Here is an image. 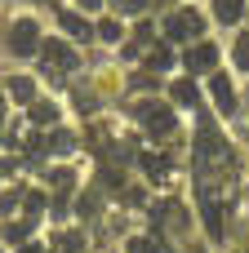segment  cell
Here are the masks:
<instances>
[{"instance_id":"ba28073f","label":"cell","mask_w":249,"mask_h":253,"mask_svg":"<svg viewBox=\"0 0 249 253\" xmlns=\"http://www.w3.org/2000/svg\"><path fill=\"white\" fill-rule=\"evenodd\" d=\"M169 98H174L178 107H196V98H200V89H196V80H174V89H169Z\"/></svg>"},{"instance_id":"5b68a950","label":"cell","mask_w":249,"mask_h":253,"mask_svg":"<svg viewBox=\"0 0 249 253\" xmlns=\"http://www.w3.org/2000/svg\"><path fill=\"white\" fill-rule=\"evenodd\" d=\"M209 93H214V102H218V111H223V116H232V111H236V89H232V80H227L223 71H214V76H209Z\"/></svg>"},{"instance_id":"8fae6325","label":"cell","mask_w":249,"mask_h":253,"mask_svg":"<svg viewBox=\"0 0 249 253\" xmlns=\"http://www.w3.org/2000/svg\"><path fill=\"white\" fill-rule=\"evenodd\" d=\"M98 40H107V44H120V40H125V27H120L116 18H102V22H98Z\"/></svg>"},{"instance_id":"30bf717a","label":"cell","mask_w":249,"mask_h":253,"mask_svg":"<svg viewBox=\"0 0 249 253\" xmlns=\"http://www.w3.org/2000/svg\"><path fill=\"white\" fill-rule=\"evenodd\" d=\"M9 93H13V102H36V84L27 76H13L9 80Z\"/></svg>"},{"instance_id":"e0dca14e","label":"cell","mask_w":249,"mask_h":253,"mask_svg":"<svg viewBox=\"0 0 249 253\" xmlns=\"http://www.w3.org/2000/svg\"><path fill=\"white\" fill-rule=\"evenodd\" d=\"M13 209H18V191H9V196L0 200V213H13Z\"/></svg>"},{"instance_id":"6da1fadb","label":"cell","mask_w":249,"mask_h":253,"mask_svg":"<svg viewBox=\"0 0 249 253\" xmlns=\"http://www.w3.org/2000/svg\"><path fill=\"white\" fill-rule=\"evenodd\" d=\"M40 58H45V71H53V76L76 71V53H71V44H62V40H45V44H40Z\"/></svg>"},{"instance_id":"7a4b0ae2","label":"cell","mask_w":249,"mask_h":253,"mask_svg":"<svg viewBox=\"0 0 249 253\" xmlns=\"http://www.w3.org/2000/svg\"><path fill=\"white\" fill-rule=\"evenodd\" d=\"M9 49H13V53H36V49H40V27H36L31 18H18L13 31H9Z\"/></svg>"},{"instance_id":"d6986e66","label":"cell","mask_w":249,"mask_h":253,"mask_svg":"<svg viewBox=\"0 0 249 253\" xmlns=\"http://www.w3.org/2000/svg\"><path fill=\"white\" fill-rule=\"evenodd\" d=\"M80 9H85V13H94V9H102V0H80Z\"/></svg>"},{"instance_id":"2e32d148","label":"cell","mask_w":249,"mask_h":253,"mask_svg":"<svg viewBox=\"0 0 249 253\" xmlns=\"http://www.w3.org/2000/svg\"><path fill=\"white\" fill-rule=\"evenodd\" d=\"M49 182H53V187H62V191H67V187H71V173H67V169H58V173H49Z\"/></svg>"},{"instance_id":"44dd1931","label":"cell","mask_w":249,"mask_h":253,"mask_svg":"<svg viewBox=\"0 0 249 253\" xmlns=\"http://www.w3.org/2000/svg\"><path fill=\"white\" fill-rule=\"evenodd\" d=\"M18 253H40V245H22V249H18Z\"/></svg>"},{"instance_id":"4fadbf2b","label":"cell","mask_w":249,"mask_h":253,"mask_svg":"<svg viewBox=\"0 0 249 253\" xmlns=\"http://www.w3.org/2000/svg\"><path fill=\"white\" fill-rule=\"evenodd\" d=\"M31 120H36V125H53V120H58V107H49V102H31Z\"/></svg>"},{"instance_id":"3957f363","label":"cell","mask_w":249,"mask_h":253,"mask_svg":"<svg viewBox=\"0 0 249 253\" xmlns=\"http://www.w3.org/2000/svg\"><path fill=\"white\" fill-rule=\"evenodd\" d=\"M200 31H205V22H200L196 9H178V13L169 18V40H196Z\"/></svg>"},{"instance_id":"ffe728a7","label":"cell","mask_w":249,"mask_h":253,"mask_svg":"<svg viewBox=\"0 0 249 253\" xmlns=\"http://www.w3.org/2000/svg\"><path fill=\"white\" fill-rule=\"evenodd\" d=\"M143 253H165V245H138Z\"/></svg>"},{"instance_id":"52a82bcc","label":"cell","mask_w":249,"mask_h":253,"mask_svg":"<svg viewBox=\"0 0 249 253\" xmlns=\"http://www.w3.org/2000/svg\"><path fill=\"white\" fill-rule=\"evenodd\" d=\"M214 18H218L223 27H236V22L245 18V0H214Z\"/></svg>"},{"instance_id":"ac0fdd59","label":"cell","mask_w":249,"mask_h":253,"mask_svg":"<svg viewBox=\"0 0 249 253\" xmlns=\"http://www.w3.org/2000/svg\"><path fill=\"white\" fill-rule=\"evenodd\" d=\"M143 4H147V0H120V9H129V13H138Z\"/></svg>"},{"instance_id":"8992f818","label":"cell","mask_w":249,"mask_h":253,"mask_svg":"<svg viewBox=\"0 0 249 253\" xmlns=\"http://www.w3.org/2000/svg\"><path fill=\"white\" fill-rule=\"evenodd\" d=\"M143 125H147V133H156V138H169L174 133V111H156V107H147L143 111Z\"/></svg>"},{"instance_id":"7c38bea8","label":"cell","mask_w":249,"mask_h":253,"mask_svg":"<svg viewBox=\"0 0 249 253\" xmlns=\"http://www.w3.org/2000/svg\"><path fill=\"white\" fill-rule=\"evenodd\" d=\"M147 67H151V71H169V67H174V53H169L165 44H156V49L147 53Z\"/></svg>"},{"instance_id":"9c48e42d","label":"cell","mask_w":249,"mask_h":253,"mask_svg":"<svg viewBox=\"0 0 249 253\" xmlns=\"http://www.w3.org/2000/svg\"><path fill=\"white\" fill-rule=\"evenodd\" d=\"M62 27H67V31L76 36V40H89V36H94V27H89V22L80 18V13H71V9L62 13Z\"/></svg>"},{"instance_id":"9a60e30c","label":"cell","mask_w":249,"mask_h":253,"mask_svg":"<svg viewBox=\"0 0 249 253\" xmlns=\"http://www.w3.org/2000/svg\"><path fill=\"white\" fill-rule=\"evenodd\" d=\"M236 58H241V67H249V36L236 40Z\"/></svg>"},{"instance_id":"277c9868","label":"cell","mask_w":249,"mask_h":253,"mask_svg":"<svg viewBox=\"0 0 249 253\" xmlns=\"http://www.w3.org/2000/svg\"><path fill=\"white\" fill-rule=\"evenodd\" d=\"M187 67H192V76H196V71H200V76H214V67H218V49H214L209 40L192 44V49H187Z\"/></svg>"},{"instance_id":"5bb4252c","label":"cell","mask_w":249,"mask_h":253,"mask_svg":"<svg viewBox=\"0 0 249 253\" xmlns=\"http://www.w3.org/2000/svg\"><path fill=\"white\" fill-rule=\"evenodd\" d=\"M143 169H147L151 178H165V169H169V165H165L160 156H143Z\"/></svg>"}]
</instances>
